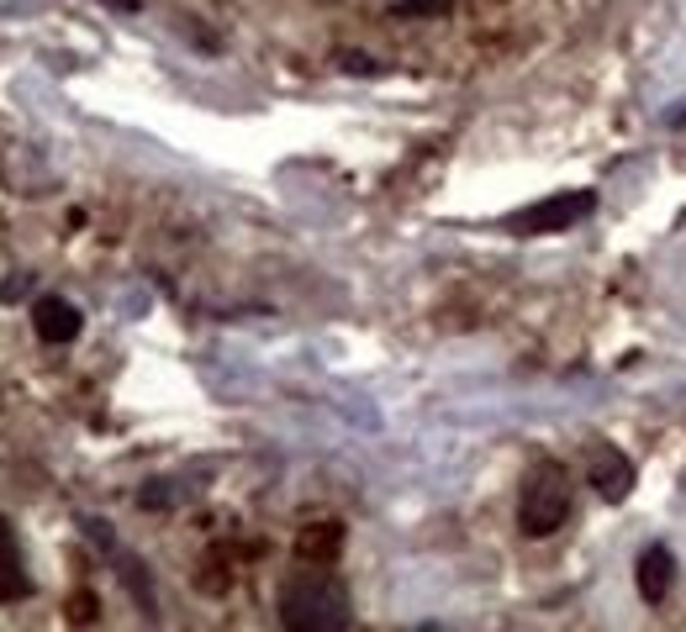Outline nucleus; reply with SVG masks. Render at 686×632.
I'll list each match as a JSON object with an SVG mask.
<instances>
[{"label": "nucleus", "mask_w": 686, "mask_h": 632, "mask_svg": "<svg viewBox=\"0 0 686 632\" xmlns=\"http://www.w3.org/2000/svg\"><path fill=\"white\" fill-rule=\"evenodd\" d=\"M349 595H343L339 580L327 574H296L281 595V622L291 632H333L349 628Z\"/></svg>", "instance_id": "1"}, {"label": "nucleus", "mask_w": 686, "mask_h": 632, "mask_svg": "<svg viewBox=\"0 0 686 632\" xmlns=\"http://www.w3.org/2000/svg\"><path fill=\"white\" fill-rule=\"evenodd\" d=\"M570 516V480L555 458H539L533 470L523 474V506H518V527L528 537H549L560 533Z\"/></svg>", "instance_id": "2"}, {"label": "nucleus", "mask_w": 686, "mask_h": 632, "mask_svg": "<svg viewBox=\"0 0 686 632\" xmlns=\"http://www.w3.org/2000/svg\"><path fill=\"white\" fill-rule=\"evenodd\" d=\"M597 211V190H560V196L539 200V206H523L518 217H507L502 227L518 237H549V233H566L581 217Z\"/></svg>", "instance_id": "3"}, {"label": "nucleus", "mask_w": 686, "mask_h": 632, "mask_svg": "<svg viewBox=\"0 0 686 632\" xmlns=\"http://www.w3.org/2000/svg\"><path fill=\"white\" fill-rule=\"evenodd\" d=\"M586 480H591V491L602 495L607 506H618V501L634 491V464H628V454H618L612 443H602V448L591 454V464H586Z\"/></svg>", "instance_id": "4"}, {"label": "nucleus", "mask_w": 686, "mask_h": 632, "mask_svg": "<svg viewBox=\"0 0 686 632\" xmlns=\"http://www.w3.org/2000/svg\"><path fill=\"white\" fill-rule=\"evenodd\" d=\"M32 327H38L42 343H75V337H80V327H85V316L75 312L69 300L42 296L38 306H32Z\"/></svg>", "instance_id": "5"}, {"label": "nucleus", "mask_w": 686, "mask_h": 632, "mask_svg": "<svg viewBox=\"0 0 686 632\" xmlns=\"http://www.w3.org/2000/svg\"><path fill=\"white\" fill-rule=\"evenodd\" d=\"M670 580H676V559H670L666 543H649L645 553H639V564H634V585H639V595L645 601H666Z\"/></svg>", "instance_id": "6"}, {"label": "nucleus", "mask_w": 686, "mask_h": 632, "mask_svg": "<svg viewBox=\"0 0 686 632\" xmlns=\"http://www.w3.org/2000/svg\"><path fill=\"white\" fill-rule=\"evenodd\" d=\"M32 591V580L21 570V549H17V527L0 516V601H21Z\"/></svg>", "instance_id": "7"}, {"label": "nucleus", "mask_w": 686, "mask_h": 632, "mask_svg": "<svg viewBox=\"0 0 686 632\" xmlns=\"http://www.w3.org/2000/svg\"><path fill=\"white\" fill-rule=\"evenodd\" d=\"M339 549H343L339 522H312V527H302V537H296V553H302L306 564H333Z\"/></svg>", "instance_id": "8"}, {"label": "nucleus", "mask_w": 686, "mask_h": 632, "mask_svg": "<svg viewBox=\"0 0 686 632\" xmlns=\"http://www.w3.org/2000/svg\"><path fill=\"white\" fill-rule=\"evenodd\" d=\"M449 0H402L396 6V17H444Z\"/></svg>", "instance_id": "9"}, {"label": "nucleus", "mask_w": 686, "mask_h": 632, "mask_svg": "<svg viewBox=\"0 0 686 632\" xmlns=\"http://www.w3.org/2000/svg\"><path fill=\"white\" fill-rule=\"evenodd\" d=\"M69 616H75V622H90V616H96V606H90V595H80V601L69 606Z\"/></svg>", "instance_id": "10"}, {"label": "nucleus", "mask_w": 686, "mask_h": 632, "mask_svg": "<svg viewBox=\"0 0 686 632\" xmlns=\"http://www.w3.org/2000/svg\"><path fill=\"white\" fill-rule=\"evenodd\" d=\"M676 127H686V111H676Z\"/></svg>", "instance_id": "11"}]
</instances>
